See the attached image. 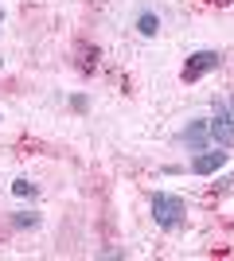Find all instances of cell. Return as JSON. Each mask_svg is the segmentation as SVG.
I'll return each mask as SVG.
<instances>
[{"mask_svg":"<svg viewBox=\"0 0 234 261\" xmlns=\"http://www.w3.org/2000/svg\"><path fill=\"white\" fill-rule=\"evenodd\" d=\"M184 215H188V207H184L179 195H172V191H156L152 195V218L164 230H176L179 222H184Z\"/></svg>","mask_w":234,"mask_h":261,"instance_id":"1","label":"cell"},{"mask_svg":"<svg viewBox=\"0 0 234 261\" xmlns=\"http://www.w3.org/2000/svg\"><path fill=\"white\" fill-rule=\"evenodd\" d=\"M215 66H219V55L215 51H195L188 63H184V82H195V78H203L207 70H215Z\"/></svg>","mask_w":234,"mask_h":261,"instance_id":"2","label":"cell"},{"mask_svg":"<svg viewBox=\"0 0 234 261\" xmlns=\"http://www.w3.org/2000/svg\"><path fill=\"white\" fill-rule=\"evenodd\" d=\"M226 156H230V148L203 152V156H195V160H191V172H195V175H211V172H219V168L226 164Z\"/></svg>","mask_w":234,"mask_h":261,"instance_id":"3","label":"cell"},{"mask_svg":"<svg viewBox=\"0 0 234 261\" xmlns=\"http://www.w3.org/2000/svg\"><path fill=\"white\" fill-rule=\"evenodd\" d=\"M207 137H211V125H207V121H191L188 129L179 133V144H188V148L203 152V144H207Z\"/></svg>","mask_w":234,"mask_h":261,"instance_id":"4","label":"cell"},{"mask_svg":"<svg viewBox=\"0 0 234 261\" xmlns=\"http://www.w3.org/2000/svg\"><path fill=\"white\" fill-rule=\"evenodd\" d=\"M211 137L219 141V148H234V113H219L211 121Z\"/></svg>","mask_w":234,"mask_h":261,"instance_id":"5","label":"cell"},{"mask_svg":"<svg viewBox=\"0 0 234 261\" xmlns=\"http://www.w3.org/2000/svg\"><path fill=\"white\" fill-rule=\"evenodd\" d=\"M137 32H141V35H156V32H160V20H156L152 12H145V16L137 20Z\"/></svg>","mask_w":234,"mask_h":261,"instance_id":"6","label":"cell"},{"mask_svg":"<svg viewBox=\"0 0 234 261\" xmlns=\"http://www.w3.org/2000/svg\"><path fill=\"white\" fill-rule=\"evenodd\" d=\"M12 191H16V195H23V199H35V195H39V187H35L32 179H16V184H12Z\"/></svg>","mask_w":234,"mask_h":261,"instance_id":"7","label":"cell"},{"mask_svg":"<svg viewBox=\"0 0 234 261\" xmlns=\"http://www.w3.org/2000/svg\"><path fill=\"white\" fill-rule=\"evenodd\" d=\"M35 222H39V215H28V211H20V215H12V226H16V230H32Z\"/></svg>","mask_w":234,"mask_h":261,"instance_id":"8","label":"cell"},{"mask_svg":"<svg viewBox=\"0 0 234 261\" xmlns=\"http://www.w3.org/2000/svg\"><path fill=\"white\" fill-rule=\"evenodd\" d=\"M215 4H230V0H215Z\"/></svg>","mask_w":234,"mask_h":261,"instance_id":"9","label":"cell"},{"mask_svg":"<svg viewBox=\"0 0 234 261\" xmlns=\"http://www.w3.org/2000/svg\"><path fill=\"white\" fill-rule=\"evenodd\" d=\"M0 20H4V12H0Z\"/></svg>","mask_w":234,"mask_h":261,"instance_id":"10","label":"cell"}]
</instances>
